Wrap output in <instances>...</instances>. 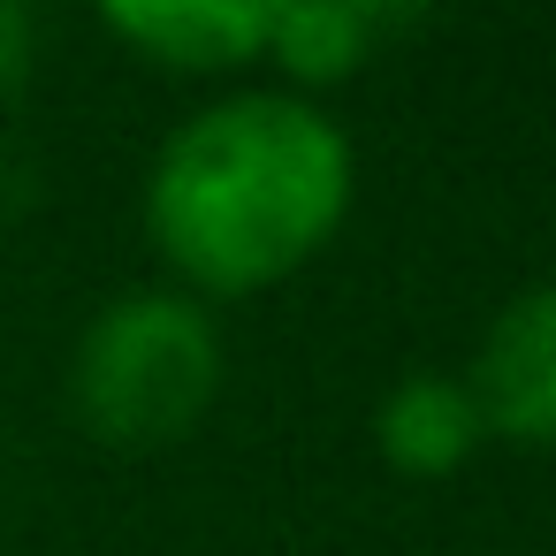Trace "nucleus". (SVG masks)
<instances>
[{"label": "nucleus", "instance_id": "20e7f679", "mask_svg": "<svg viewBox=\"0 0 556 556\" xmlns=\"http://www.w3.org/2000/svg\"><path fill=\"white\" fill-rule=\"evenodd\" d=\"M92 24L168 77H244L267 54V31L282 24L290 0H85Z\"/></svg>", "mask_w": 556, "mask_h": 556}, {"label": "nucleus", "instance_id": "0eeeda50", "mask_svg": "<svg viewBox=\"0 0 556 556\" xmlns=\"http://www.w3.org/2000/svg\"><path fill=\"white\" fill-rule=\"evenodd\" d=\"M39 54H47L39 0H0V108H9V100L39 77Z\"/></svg>", "mask_w": 556, "mask_h": 556}, {"label": "nucleus", "instance_id": "f03ea898", "mask_svg": "<svg viewBox=\"0 0 556 556\" xmlns=\"http://www.w3.org/2000/svg\"><path fill=\"white\" fill-rule=\"evenodd\" d=\"M222 381H229L222 320L168 282L115 290L77 328L62 374L70 419L108 450H161L199 434L222 404Z\"/></svg>", "mask_w": 556, "mask_h": 556}, {"label": "nucleus", "instance_id": "7ed1b4c3", "mask_svg": "<svg viewBox=\"0 0 556 556\" xmlns=\"http://www.w3.org/2000/svg\"><path fill=\"white\" fill-rule=\"evenodd\" d=\"M465 389L480 404L488 442L556 450V275L510 290L465 366Z\"/></svg>", "mask_w": 556, "mask_h": 556}, {"label": "nucleus", "instance_id": "6e6552de", "mask_svg": "<svg viewBox=\"0 0 556 556\" xmlns=\"http://www.w3.org/2000/svg\"><path fill=\"white\" fill-rule=\"evenodd\" d=\"M351 16H366L374 31H396V24H412V16H427L434 0H343Z\"/></svg>", "mask_w": 556, "mask_h": 556}, {"label": "nucleus", "instance_id": "f257e3e1", "mask_svg": "<svg viewBox=\"0 0 556 556\" xmlns=\"http://www.w3.org/2000/svg\"><path fill=\"white\" fill-rule=\"evenodd\" d=\"M358 206L351 130L282 85H222L146 161L138 229L168 290L214 305L298 282Z\"/></svg>", "mask_w": 556, "mask_h": 556}, {"label": "nucleus", "instance_id": "39448f33", "mask_svg": "<svg viewBox=\"0 0 556 556\" xmlns=\"http://www.w3.org/2000/svg\"><path fill=\"white\" fill-rule=\"evenodd\" d=\"M480 442H488V427H480L465 374H404L374 404V450L396 480H419V488L457 480L480 457Z\"/></svg>", "mask_w": 556, "mask_h": 556}, {"label": "nucleus", "instance_id": "423d86ee", "mask_svg": "<svg viewBox=\"0 0 556 556\" xmlns=\"http://www.w3.org/2000/svg\"><path fill=\"white\" fill-rule=\"evenodd\" d=\"M374 24L366 16H351L343 0H290L282 9V24L267 31V85H282V92H298V100H320L328 108V92H343L351 77H366V62H374Z\"/></svg>", "mask_w": 556, "mask_h": 556}, {"label": "nucleus", "instance_id": "1a4fd4ad", "mask_svg": "<svg viewBox=\"0 0 556 556\" xmlns=\"http://www.w3.org/2000/svg\"><path fill=\"white\" fill-rule=\"evenodd\" d=\"M0 237H9V161H0Z\"/></svg>", "mask_w": 556, "mask_h": 556}]
</instances>
